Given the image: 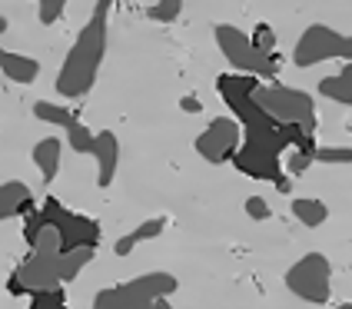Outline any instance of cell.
I'll list each match as a JSON object with an SVG mask.
<instances>
[{
	"instance_id": "cell-18",
	"label": "cell",
	"mask_w": 352,
	"mask_h": 309,
	"mask_svg": "<svg viewBox=\"0 0 352 309\" xmlns=\"http://www.w3.org/2000/svg\"><path fill=\"white\" fill-rule=\"evenodd\" d=\"M319 94L336 100V103H342V107H352V87H349V80H342L339 74L319 80Z\"/></svg>"
},
{
	"instance_id": "cell-11",
	"label": "cell",
	"mask_w": 352,
	"mask_h": 309,
	"mask_svg": "<svg viewBox=\"0 0 352 309\" xmlns=\"http://www.w3.org/2000/svg\"><path fill=\"white\" fill-rule=\"evenodd\" d=\"M90 156L97 160V170H100L97 183L100 187H113V176H117V167H120V140H117V134H110V130L97 134Z\"/></svg>"
},
{
	"instance_id": "cell-19",
	"label": "cell",
	"mask_w": 352,
	"mask_h": 309,
	"mask_svg": "<svg viewBox=\"0 0 352 309\" xmlns=\"http://www.w3.org/2000/svg\"><path fill=\"white\" fill-rule=\"evenodd\" d=\"M179 10H183V0H157L150 10H146V17L157 20V23H173L179 17Z\"/></svg>"
},
{
	"instance_id": "cell-8",
	"label": "cell",
	"mask_w": 352,
	"mask_h": 309,
	"mask_svg": "<svg viewBox=\"0 0 352 309\" xmlns=\"http://www.w3.org/2000/svg\"><path fill=\"white\" fill-rule=\"evenodd\" d=\"M352 60V37L339 34L326 23H309L302 37L296 40L293 63L296 67H316L322 60Z\"/></svg>"
},
{
	"instance_id": "cell-6",
	"label": "cell",
	"mask_w": 352,
	"mask_h": 309,
	"mask_svg": "<svg viewBox=\"0 0 352 309\" xmlns=\"http://www.w3.org/2000/svg\"><path fill=\"white\" fill-rule=\"evenodd\" d=\"M256 103L276 116L279 123H296L306 134H316V103L306 90H293V87H263L256 83L253 90Z\"/></svg>"
},
{
	"instance_id": "cell-12",
	"label": "cell",
	"mask_w": 352,
	"mask_h": 309,
	"mask_svg": "<svg viewBox=\"0 0 352 309\" xmlns=\"http://www.w3.org/2000/svg\"><path fill=\"white\" fill-rule=\"evenodd\" d=\"M34 203V193L27 183L20 180H3L0 183V220H10V216H20Z\"/></svg>"
},
{
	"instance_id": "cell-25",
	"label": "cell",
	"mask_w": 352,
	"mask_h": 309,
	"mask_svg": "<svg viewBox=\"0 0 352 309\" xmlns=\"http://www.w3.org/2000/svg\"><path fill=\"white\" fill-rule=\"evenodd\" d=\"M179 110H186V114H199L203 107H199V100L196 97H183L179 100Z\"/></svg>"
},
{
	"instance_id": "cell-5",
	"label": "cell",
	"mask_w": 352,
	"mask_h": 309,
	"mask_svg": "<svg viewBox=\"0 0 352 309\" xmlns=\"http://www.w3.org/2000/svg\"><path fill=\"white\" fill-rule=\"evenodd\" d=\"M286 290L296 299L313 303V306H326L333 296V266L326 259V253H306L299 256L293 266L286 270Z\"/></svg>"
},
{
	"instance_id": "cell-16",
	"label": "cell",
	"mask_w": 352,
	"mask_h": 309,
	"mask_svg": "<svg viewBox=\"0 0 352 309\" xmlns=\"http://www.w3.org/2000/svg\"><path fill=\"white\" fill-rule=\"evenodd\" d=\"M293 216L302 226L316 230V226H322L329 220V206L322 200H316V196H299V200H293Z\"/></svg>"
},
{
	"instance_id": "cell-2",
	"label": "cell",
	"mask_w": 352,
	"mask_h": 309,
	"mask_svg": "<svg viewBox=\"0 0 352 309\" xmlns=\"http://www.w3.org/2000/svg\"><path fill=\"white\" fill-rule=\"evenodd\" d=\"M110 7L113 0H97L94 14L87 20V27L77 34L74 47L67 50L63 67L57 74V94L67 100H80L87 97L97 83L100 63L107 54V27H110Z\"/></svg>"
},
{
	"instance_id": "cell-21",
	"label": "cell",
	"mask_w": 352,
	"mask_h": 309,
	"mask_svg": "<svg viewBox=\"0 0 352 309\" xmlns=\"http://www.w3.org/2000/svg\"><path fill=\"white\" fill-rule=\"evenodd\" d=\"M316 163H352V147H316Z\"/></svg>"
},
{
	"instance_id": "cell-22",
	"label": "cell",
	"mask_w": 352,
	"mask_h": 309,
	"mask_svg": "<svg viewBox=\"0 0 352 309\" xmlns=\"http://www.w3.org/2000/svg\"><path fill=\"white\" fill-rule=\"evenodd\" d=\"M37 7H40V23H57L63 17L67 0H37Z\"/></svg>"
},
{
	"instance_id": "cell-4",
	"label": "cell",
	"mask_w": 352,
	"mask_h": 309,
	"mask_svg": "<svg viewBox=\"0 0 352 309\" xmlns=\"http://www.w3.org/2000/svg\"><path fill=\"white\" fill-rule=\"evenodd\" d=\"M216 47L239 74H253L263 80H276L279 74V60L273 54H263L253 43V37H246L233 23H216Z\"/></svg>"
},
{
	"instance_id": "cell-14",
	"label": "cell",
	"mask_w": 352,
	"mask_h": 309,
	"mask_svg": "<svg viewBox=\"0 0 352 309\" xmlns=\"http://www.w3.org/2000/svg\"><path fill=\"white\" fill-rule=\"evenodd\" d=\"M0 70L3 77L14 80V83H34L40 74V63L34 57H23V54H14V50H3L0 54Z\"/></svg>"
},
{
	"instance_id": "cell-13",
	"label": "cell",
	"mask_w": 352,
	"mask_h": 309,
	"mask_svg": "<svg viewBox=\"0 0 352 309\" xmlns=\"http://www.w3.org/2000/svg\"><path fill=\"white\" fill-rule=\"evenodd\" d=\"M60 153H63V143H60L57 136H47V140H40L37 147H34V163H37L40 176H43V183H54L60 173Z\"/></svg>"
},
{
	"instance_id": "cell-17",
	"label": "cell",
	"mask_w": 352,
	"mask_h": 309,
	"mask_svg": "<svg viewBox=\"0 0 352 309\" xmlns=\"http://www.w3.org/2000/svg\"><path fill=\"white\" fill-rule=\"evenodd\" d=\"M34 116L43 120V123H54V127H60V130H70V127L77 123L74 110L57 107V103H50V100H37V103H34Z\"/></svg>"
},
{
	"instance_id": "cell-9",
	"label": "cell",
	"mask_w": 352,
	"mask_h": 309,
	"mask_svg": "<svg viewBox=\"0 0 352 309\" xmlns=\"http://www.w3.org/2000/svg\"><path fill=\"white\" fill-rule=\"evenodd\" d=\"M196 153L206 163H233L236 150L243 147V123L233 116H216L210 127L196 136Z\"/></svg>"
},
{
	"instance_id": "cell-1",
	"label": "cell",
	"mask_w": 352,
	"mask_h": 309,
	"mask_svg": "<svg viewBox=\"0 0 352 309\" xmlns=\"http://www.w3.org/2000/svg\"><path fill=\"white\" fill-rule=\"evenodd\" d=\"M216 90L223 94L226 107L243 123V147L236 150L233 167L239 173L273 183L279 193H289V180L283 173V150L316 147L313 134H306L296 123H279L256 103V77L253 74H223L216 80Z\"/></svg>"
},
{
	"instance_id": "cell-3",
	"label": "cell",
	"mask_w": 352,
	"mask_h": 309,
	"mask_svg": "<svg viewBox=\"0 0 352 309\" xmlns=\"http://www.w3.org/2000/svg\"><path fill=\"white\" fill-rule=\"evenodd\" d=\"M179 290L173 273H146L137 279H126L120 286L100 290L94 296V309H146V306H170V296Z\"/></svg>"
},
{
	"instance_id": "cell-20",
	"label": "cell",
	"mask_w": 352,
	"mask_h": 309,
	"mask_svg": "<svg viewBox=\"0 0 352 309\" xmlns=\"http://www.w3.org/2000/svg\"><path fill=\"white\" fill-rule=\"evenodd\" d=\"M30 296H34V309H60L67 303V292L60 286H47V290L30 292Z\"/></svg>"
},
{
	"instance_id": "cell-7",
	"label": "cell",
	"mask_w": 352,
	"mask_h": 309,
	"mask_svg": "<svg viewBox=\"0 0 352 309\" xmlns=\"http://www.w3.org/2000/svg\"><path fill=\"white\" fill-rule=\"evenodd\" d=\"M47 286H63V250H34L7 279V290L14 296Z\"/></svg>"
},
{
	"instance_id": "cell-15",
	"label": "cell",
	"mask_w": 352,
	"mask_h": 309,
	"mask_svg": "<svg viewBox=\"0 0 352 309\" xmlns=\"http://www.w3.org/2000/svg\"><path fill=\"white\" fill-rule=\"evenodd\" d=\"M166 230V220L163 216H153V220H143L137 230H130L126 236H120L117 239V246H113V253L117 256H130V253L137 250L140 243H146V239H157L160 233Z\"/></svg>"
},
{
	"instance_id": "cell-23",
	"label": "cell",
	"mask_w": 352,
	"mask_h": 309,
	"mask_svg": "<svg viewBox=\"0 0 352 309\" xmlns=\"http://www.w3.org/2000/svg\"><path fill=\"white\" fill-rule=\"evenodd\" d=\"M253 43L263 50V54H273L276 50V34H273V27H266V23H259L253 30Z\"/></svg>"
},
{
	"instance_id": "cell-26",
	"label": "cell",
	"mask_w": 352,
	"mask_h": 309,
	"mask_svg": "<svg viewBox=\"0 0 352 309\" xmlns=\"http://www.w3.org/2000/svg\"><path fill=\"white\" fill-rule=\"evenodd\" d=\"M339 77H342V80H349V87H352V60H346V67L339 70Z\"/></svg>"
},
{
	"instance_id": "cell-10",
	"label": "cell",
	"mask_w": 352,
	"mask_h": 309,
	"mask_svg": "<svg viewBox=\"0 0 352 309\" xmlns=\"http://www.w3.org/2000/svg\"><path fill=\"white\" fill-rule=\"evenodd\" d=\"M40 213L60 230V236H63V253L77 250V246H97L100 243V223L97 220L67 210V206H63L60 200H54V196L40 206Z\"/></svg>"
},
{
	"instance_id": "cell-24",
	"label": "cell",
	"mask_w": 352,
	"mask_h": 309,
	"mask_svg": "<svg viewBox=\"0 0 352 309\" xmlns=\"http://www.w3.org/2000/svg\"><path fill=\"white\" fill-rule=\"evenodd\" d=\"M246 216L256 220V223H263V220L270 216V203H266L263 196H250V200H246Z\"/></svg>"
}]
</instances>
